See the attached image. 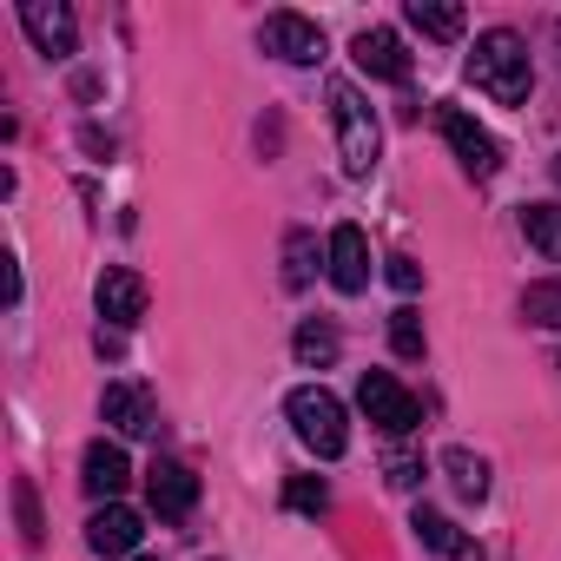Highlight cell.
<instances>
[{
    "label": "cell",
    "mask_w": 561,
    "mask_h": 561,
    "mask_svg": "<svg viewBox=\"0 0 561 561\" xmlns=\"http://www.w3.org/2000/svg\"><path fill=\"white\" fill-rule=\"evenodd\" d=\"M285 416H291V430H298V443H305L311 456L337 462V456L351 449V416H344V403H337L324 383H298L291 403H285Z\"/></svg>",
    "instance_id": "3"
},
{
    "label": "cell",
    "mask_w": 561,
    "mask_h": 561,
    "mask_svg": "<svg viewBox=\"0 0 561 561\" xmlns=\"http://www.w3.org/2000/svg\"><path fill=\"white\" fill-rule=\"evenodd\" d=\"M21 27L47 60H73V47H80V27H73L67 0H21Z\"/></svg>",
    "instance_id": "6"
},
{
    "label": "cell",
    "mask_w": 561,
    "mask_h": 561,
    "mask_svg": "<svg viewBox=\"0 0 561 561\" xmlns=\"http://www.w3.org/2000/svg\"><path fill=\"white\" fill-rule=\"evenodd\" d=\"M351 54H357V67H364L370 80H390V87L410 80V47H403L390 27H364V34L351 41Z\"/></svg>",
    "instance_id": "11"
},
{
    "label": "cell",
    "mask_w": 561,
    "mask_h": 561,
    "mask_svg": "<svg viewBox=\"0 0 561 561\" xmlns=\"http://www.w3.org/2000/svg\"><path fill=\"white\" fill-rule=\"evenodd\" d=\"M469 80H476V93H489L495 106H522V100H528V87H535L528 41H522L515 27H489V34H476Z\"/></svg>",
    "instance_id": "1"
},
{
    "label": "cell",
    "mask_w": 561,
    "mask_h": 561,
    "mask_svg": "<svg viewBox=\"0 0 561 561\" xmlns=\"http://www.w3.org/2000/svg\"><path fill=\"white\" fill-rule=\"evenodd\" d=\"M100 416H106L119 436H159V403H152L139 383H106Z\"/></svg>",
    "instance_id": "12"
},
{
    "label": "cell",
    "mask_w": 561,
    "mask_h": 561,
    "mask_svg": "<svg viewBox=\"0 0 561 561\" xmlns=\"http://www.w3.org/2000/svg\"><path fill=\"white\" fill-rule=\"evenodd\" d=\"M139 561H152V554H139Z\"/></svg>",
    "instance_id": "29"
},
{
    "label": "cell",
    "mask_w": 561,
    "mask_h": 561,
    "mask_svg": "<svg viewBox=\"0 0 561 561\" xmlns=\"http://www.w3.org/2000/svg\"><path fill=\"white\" fill-rule=\"evenodd\" d=\"M522 238L541 257H561V205H522Z\"/></svg>",
    "instance_id": "18"
},
{
    "label": "cell",
    "mask_w": 561,
    "mask_h": 561,
    "mask_svg": "<svg viewBox=\"0 0 561 561\" xmlns=\"http://www.w3.org/2000/svg\"><path fill=\"white\" fill-rule=\"evenodd\" d=\"M14 508H21L27 541H41V502H34V482H14Z\"/></svg>",
    "instance_id": "25"
},
{
    "label": "cell",
    "mask_w": 561,
    "mask_h": 561,
    "mask_svg": "<svg viewBox=\"0 0 561 561\" xmlns=\"http://www.w3.org/2000/svg\"><path fill=\"white\" fill-rule=\"evenodd\" d=\"M383 277H390V285H397V291H403V298H416V285H423V264H416V257H403V251H397V257H383Z\"/></svg>",
    "instance_id": "24"
},
{
    "label": "cell",
    "mask_w": 561,
    "mask_h": 561,
    "mask_svg": "<svg viewBox=\"0 0 561 561\" xmlns=\"http://www.w3.org/2000/svg\"><path fill=\"white\" fill-rule=\"evenodd\" d=\"M311 277H318V238H311V231H291V238H285V285L305 291Z\"/></svg>",
    "instance_id": "19"
},
{
    "label": "cell",
    "mask_w": 561,
    "mask_h": 561,
    "mask_svg": "<svg viewBox=\"0 0 561 561\" xmlns=\"http://www.w3.org/2000/svg\"><path fill=\"white\" fill-rule=\"evenodd\" d=\"M257 47L277 54V60H291V67H318V60H324V34H318V21H305V14H271V21L257 27Z\"/></svg>",
    "instance_id": "7"
},
{
    "label": "cell",
    "mask_w": 561,
    "mask_h": 561,
    "mask_svg": "<svg viewBox=\"0 0 561 561\" xmlns=\"http://www.w3.org/2000/svg\"><path fill=\"white\" fill-rule=\"evenodd\" d=\"M146 495H152V508H159L165 522H179V515H192V508H198V476H192L185 462L159 456V462L146 469Z\"/></svg>",
    "instance_id": "10"
},
{
    "label": "cell",
    "mask_w": 561,
    "mask_h": 561,
    "mask_svg": "<svg viewBox=\"0 0 561 561\" xmlns=\"http://www.w3.org/2000/svg\"><path fill=\"white\" fill-rule=\"evenodd\" d=\"M331 126H337V159L351 179H370L377 172V152H383V133H377V113L370 100L351 87V80H331Z\"/></svg>",
    "instance_id": "2"
},
{
    "label": "cell",
    "mask_w": 561,
    "mask_h": 561,
    "mask_svg": "<svg viewBox=\"0 0 561 561\" xmlns=\"http://www.w3.org/2000/svg\"><path fill=\"white\" fill-rule=\"evenodd\" d=\"M390 351H397V357H423V318H416L410 305L390 311Z\"/></svg>",
    "instance_id": "22"
},
{
    "label": "cell",
    "mask_w": 561,
    "mask_h": 561,
    "mask_svg": "<svg viewBox=\"0 0 561 561\" xmlns=\"http://www.w3.org/2000/svg\"><path fill=\"white\" fill-rule=\"evenodd\" d=\"M423 482V462L416 456H390V489H416Z\"/></svg>",
    "instance_id": "26"
},
{
    "label": "cell",
    "mask_w": 561,
    "mask_h": 561,
    "mask_svg": "<svg viewBox=\"0 0 561 561\" xmlns=\"http://www.w3.org/2000/svg\"><path fill=\"white\" fill-rule=\"evenodd\" d=\"M554 54H561V21H554Z\"/></svg>",
    "instance_id": "27"
},
{
    "label": "cell",
    "mask_w": 561,
    "mask_h": 561,
    "mask_svg": "<svg viewBox=\"0 0 561 561\" xmlns=\"http://www.w3.org/2000/svg\"><path fill=\"white\" fill-rule=\"evenodd\" d=\"M410 528H416V541H423V548H436V554H449V561H482V548H476V541L443 515V508H416V515H410Z\"/></svg>",
    "instance_id": "15"
},
{
    "label": "cell",
    "mask_w": 561,
    "mask_h": 561,
    "mask_svg": "<svg viewBox=\"0 0 561 561\" xmlns=\"http://www.w3.org/2000/svg\"><path fill=\"white\" fill-rule=\"evenodd\" d=\"M93 311H100L113 331H133V324L146 318V277H139V271H126V264L100 271V285H93Z\"/></svg>",
    "instance_id": "8"
},
{
    "label": "cell",
    "mask_w": 561,
    "mask_h": 561,
    "mask_svg": "<svg viewBox=\"0 0 561 561\" xmlns=\"http://www.w3.org/2000/svg\"><path fill=\"white\" fill-rule=\"evenodd\" d=\"M436 126H443V139H449V152L462 159V172L469 179H495L502 172V146L489 139V126H476L462 106H443L436 113Z\"/></svg>",
    "instance_id": "5"
},
{
    "label": "cell",
    "mask_w": 561,
    "mask_h": 561,
    "mask_svg": "<svg viewBox=\"0 0 561 561\" xmlns=\"http://www.w3.org/2000/svg\"><path fill=\"white\" fill-rule=\"evenodd\" d=\"M554 179H561V152H554Z\"/></svg>",
    "instance_id": "28"
},
{
    "label": "cell",
    "mask_w": 561,
    "mask_h": 561,
    "mask_svg": "<svg viewBox=\"0 0 561 561\" xmlns=\"http://www.w3.org/2000/svg\"><path fill=\"white\" fill-rule=\"evenodd\" d=\"M139 535H146V522H139V508H126V502H100L93 522H87V548H93V554H133Z\"/></svg>",
    "instance_id": "13"
},
{
    "label": "cell",
    "mask_w": 561,
    "mask_h": 561,
    "mask_svg": "<svg viewBox=\"0 0 561 561\" xmlns=\"http://www.w3.org/2000/svg\"><path fill=\"white\" fill-rule=\"evenodd\" d=\"M80 482H87V495L93 502H113L126 482H133V462H126V449L119 443H87V456H80Z\"/></svg>",
    "instance_id": "14"
},
{
    "label": "cell",
    "mask_w": 561,
    "mask_h": 561,
    "mask_svg": "<svg viewBox=\"0 0 561 561\" xmlns=\"http://www.w3.org/2000/svg\"><path fill=\"white\" fill-rule=\"evenodd\" d=\"M443 476L456 482V495H462V502H482V495H489V462H482L476 449H462V443H456V449H443Z\"/></svg>",
    "instance_id": "16"
},
{
    "label": "cell",
    "mask_w": 561,
    "mask_h": 561,
    "mask_svg": "<svg viewBox=\"0 0 561 561\" xmlns=\"http://www.w3.org/2000/svg\"><path fill=\"white\" fill-rule=\"evenodd\" d=\"M324 264H331V285H337L344 298H357V291L370 285V238H364L357 225H337V231H331Z\"/></svg>",
    "instance_id": "9"
},
{
    "label": "cell",
    "mask_w": 561,
    "mask_h": 561,
    "mask_svg": "<svg viewBox=\"0 0 561 561\" xmlns=\"http://www.w3.org/2000/svg\"><path fill=\"white\" fill-rule=\"evenodd\" d=\"M522 318L541 324V331H561V277H548V285H528V291H522Z\"/></svg>",
    "instance_id": "20"
},
{
    "label": "cell",
    "mask_w": 561,
    "mask_h": 561,
    "mask_svg": "<svg viewBox=\"0 0 561 561\" xmlns=\"http://www.w3.org/2000/svg\"><path fill=\"white\" fill-rule=\"evenodd\" d=\"M285 502H291L298 515H324V508H331V489H324L318 476H291V482H285Z\"/></svg>",
    "instance_id": "23"
},
{
    "label": "cell",
    "mask_w": 561,
    "mask_h": 561,
    "mask_svg": "<svg viewBox=\"0 0 561 561\" xmlns=\"http://www.w3.org/2000/svg\"><path fill=\"white\" fill-rule=\"evenodd\" d=\"M410 27L430 34V41H456L469 27V14L462 8H443V0H410Z\"/></svg>",
    "instance_id": "17"
},
{
    "label": "cell",
    "mask_w": 561,
    "mask_h": 561,
    "mask_svg": "<svg viewBox=\"0 0 561 561\" xmlns=\"http://www.w3.org/2000/svg\"><path fill=\"white\" fill-rule=\"evenodd\" d=\"M291 351H298V364L324 370V364H337V331H331V324H298Z\"/></svg>",
    "instance_id": "21"
},
{
    "label": "cell",
    "mask_w": 561,
    "mask_h": 561,
    "mask_svg": "<svg viewBox=\"0 0 561 561\" xmlns=\"http://www.w3.org/2000/svg\"><path fill=\"white\" fill-rule=\"evenodd\" d=\"M357 403H364V416L383 430V436H410L416 423H423V403L390 377V370H364V383H357Z\"/></svg>",
    "instance_id": "4"
}]
</instances>
